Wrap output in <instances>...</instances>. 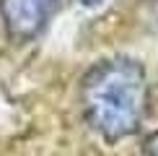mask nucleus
Segmentation results:
<instances>
[{"label":"nucleus","instance_id":"obj_1","mask_svg":"<svg viewBox=\"0 0 158 156\" xmlns=\"http://www.w3.org/2000/svg\"><path fill=\"white\" fill-rule=\"evenodd\" d=\"M85 120L109 143L132 135L145 115L148 83L137 60L111 57L94 65L81 86Z\"/></svg>","mask_w":158,"mask_h":156},{"label":"nucleus","instance_id":"obj_2","mask_svg":"<svg viewBox=\"0 0 158 156\" xmlns=\"http://www.w3.org/2000/svg\"><path fill=\"white\" fill-rule=\"evenodd\" d=\"M57 8V0H0V16L10 39L26 42L44 29Z\"/></svg>","mask_w":158,"mask_h":156},{"label":"nucleus","instance_id":"obj_3","mask_svg":"<svg viewBox=\"0 0 158 156\" xmlns=\"http://www.w3.org/2000/svg\"><path fill=\"white\" fill-rule=\"evenodd\" d=\"M143 154H145V156H158V133L148 135L145 146H143Z\"/></svg>","mask_w":158,"mask_h":156},{"label":"nucleus","instance_id":"obj_4","mask_svg":"<svg viewBox=\"0 0 158 156\" xmlns=\"http://www.w3.org/2000/svg\"><path fill=\"white\" fill-rule=\"evenodd\" d=\"M81 3H83V5H98L101 0H81Z\"/></svg>","mask_w":158,"mask_h":156}]
</instances>
